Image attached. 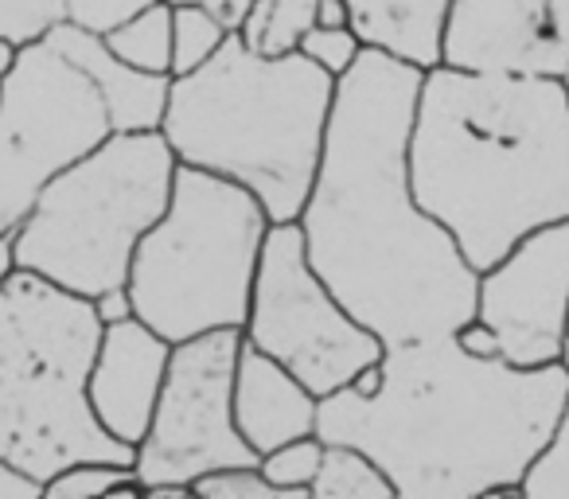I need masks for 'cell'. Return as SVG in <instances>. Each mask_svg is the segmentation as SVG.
I'll return each mask as SVG.
<instances>
[{
	"instance_id": "1",
	"label": "cell",
	"mask_w": 569,
	"mask_h": 499,
	"mask_svg": "<svg viewBox=\"0 0 569 499\" xmlns=\"http://www.w3.org/2000/svg\"><path fill=\"white\" fill-rule=\"evenodd\" d=\"M426 71L367 48L336 82L325 157L301 211L309 262L387 348L457 336L480 270L413 196L410 133Z\"/></svg>"
},
{
	"instance_id": "2",
	"label": "cell",
	"mask_w": 569,
	"mask_h": 499,
	"mask_svg": "<svg viewBox=\"0 0 569 499\" xmlns=\"http://www.w3.org/2000/svg\"><path fill=\"white\" fill-rule=\"evenodd\" d=\"M569 371L472 356L457 336L387 348L375 395L320 398L317 433L371 452L398 499L519 496L522 476L558 426Z\"/></svg>"
},
{
	"instance_id": "3",
	"label": "cell",
	"mask_w": 569,
	"mask_h": 499,
	"mask_svg": "<svg viewBox=\"0 0 569 499\" xmlns=\"http://www.w3.org/2000/svg\"><path fill=\"white\" fill-rule=\"evenodd\" d=\"M418 203L488 270L519 238L569 219V87L550 74L429 67L410 133Z\"/></svg>"
},
{
	"instance_id": "4",
	"label": "cell",
	"mask_w": 569,
	"mask_h": 499,
	"mask_svg": "<svg viewBox=\"0 0 569 499\" xmlns=\"http://www.w3.org/2000/svg\"><path fill=\"white\" fill-rule=\"evenodd\" d=\"M336 82L305 51L258 56L230 32L199 71L172 79L160 133L180 164L227 176L273 222H297L325 157Z\"/></svg>"
},
{
	"instance_id": "5",
	"label": "cell",
	"mask_w": 569,
	"mask_h": 499,
	"mask_svg": "<svg viewBox=\"0 0 569 499\" xmlns=\"http://www.w3.org/2000/svg\"><path fill=\"white\" fill-rule=\"evenodd\" d=\"M102 332L90 297L20 266L0 281V457L43 483L82 460H137L90 402Z\"/></svg>"
},
{
	"instance_id": "6",
	"label": "cell",
	"mask_w": 569,
	"mask_h": 499,
	"mask_svg": "<svg viewBox=\"0 0 569 499\" xmlns=\"http://www.w3.org/2000/svg\"><path fill=\"white\" fill-rule=\"evenodd\" d=\"M180 157L160 129L110 133L56 176L12 234V258L94 301L129 286L141 238L172 203Z\"/></svg>"
},
{
	"instance_id": "7",
	"label": "cell",
	"mask_w": 569,
	"mask_h": 499,
	"mask_svg": "<svg viewBox=\"0 0 569 499\" xmlns=\"http://www.w3.org/2000/svg\"><path fill=\"white\" fill-rule=\"evenodd\" d=\"M269 227L273 219L250 188L180 164L172 203L129 270L137 317L172 343L246 328Z\"/></svg>"
},
{
	"instance_id": "8",
	"label": "cell",
	"mask_w": 569,
	"mask_h": 499,
	"mask_svg": "<svg viewBox=\"0 0 569 499\" xmlns=\"http://www.w3.org/2000/svg\"><path fill=\"white\" fill-rule=\"evenodd\" d=\"M113 133L102 90L56 43L20 48L0 79V238L74 160Z\"/></svg>"
},
{
	"instance_id": "9",
	"label": "cell",
	"mask_w": 569,
	"mask_h": 499,
	"mask_svg": "<svg viewBox=\"0 0 569 499\" xmlns=\"http://www.w3.org/2000/svg\"><path fill=\"white\" fill-rule=\"evenodd\" d=\"M242 332L320 398L387 356V343L351 317L309 262L301 222L269 227Z\"/></svg>"
},
{
	"instance_id": "10",
	"label": "cell",
	"mask_w": 569,
	"mask_h": 499,
	"mask_svg": "<svg viewBox=\"0 0 569 499\" xmlns=\"http://www.w3.org/2000/svg\"><path fill=\"white\" fill-rule=\"evenodd\" d=\"M242 343V328H219L172 348L157 413L133 460L144 488H191L207 472L261 460L234 421V375Z\"/></svg>"
},
{
	"instance_id": "11",
	"label": "cell",
	"mask_w": 569,
	"mask_h": 499,
	"mask_svg": "<svg viewBox=\"0 0 569 499\" xmlns=\"http://www.w3.org/2000/svg\"><path fill=\"white\" fill-rule=\"evenodd\" d=\"M476 320L496 332L499 359L515 367L561 363L569 325V219L546 222L480 270Z\"/></svg>"
},
{
	"instance_id": "12",
	"label": "cell",
	"mask_w": 569,
	"mask_h": 499,
	"mask_svg": "<svg viewBox=\"0 0 569 499\" xmlns=\"http://www.w3.org/2000/svg\"><path fill=\"white\" fill-rule=\"evenodd\" d=\"M441 63L476 74L566 79L569 43L553 24V0H452Z\"/></svg>"
},
{
	"instance_id": "13",
	"label": "cell",
	"mask_w": 569,
	"mask_h": 499,
	"mask_svg": "<svg viewBox=\"0 0 569 499\" xmlns=\"http://www.w3.org/2000/svg\"><path fill=\"white\" fill-rule=\"evenodd\" d=\"M172 340L152 332L141 317L106 325L90 367V402L106 429L118 441L141 445L157 413L160 390L172 363Z\"/></svg>"
},
{
	"instance_id": "14",
	"label": "cell",
	"mask_w": 569,
	"mask_h": 499,
	"mask_svg": "<svg viewBox=\"0 0 569 499\" xmlns=\"http://www.w3.org/2000/svg\"><path fill=\"white\" fill-rule=\"evenodd\" d=\"M317 418L320 395H312L289 367L246 340L234 375V421L250 449L266 457L297 437L317 433Z\"/></svg>"
},
{
	"instance_id": "15",
	"label": "cell",
	"mask_w": 569,
	"mask_h": 499,
	"mask_svg": "<svg viewBox=\"0 0 569 499\" xmlns=\"http://www.w3.org/2000/svg\"><path fill=\"white\" fill-rule=\"evenodd\" d=\"M48 43H56L79 71L94 79L102 90L106 110H110L113 133H144V129H160L168 113V94H172V74H152L141 67L126 63L110 51V43L98 32L63 20L51 28Z\"/></svg>"
},
{
	"instance_id": "16",
	"label": "cell",
	"mask_w": 569,
	"mask_h": 499,
	"mask_svg": "<svg viewBox=\"0 0 569 499\" xmlns=\"http://www.w3.org/2000/svg\"><path fill=\"white\" fill-rule=\"evenodd\" d=\"M449 4L452 0H348L351 28L367 48L387 51L421 71L441 67Z\"/></svg>"
},
{
	"instance_id": "17",
	"label": "cell",
	"mask_w": 569,
	"mask_h": 499,
	"mask_svg": "<svg viewBox=\"0 0 569 499\" xmlns=\"http://www.w3.org/2000/svg\"><path fill=\"white\" fill-rule=\"evenodd\" d=\"M317 4L320 0H253L238 24V36L258 56H293L317 28Z\"/></svg>"
},
{
	"instance_id": "18",
	"label": "cell",
	"mask_w": 569,
	"mask_h": 499,
	"mask_svg": "<svg viewBox=\"0 0 569 499\" xmlns=\"http://www.w3.org/2000/svg\"><path fill=\"white\" fill-rule=\"evenodd\" d=\"M312 499H398V491L371 452L356 449V445L325 441V460L312 480Z\"/></svg>"
},
{
	"instance_id": "19",
	"label": "cell",
	"mask_w": 569,
	"mask_h": 499,
	"mask_svg": "<svg viewBox=\"0 0 569 499\" xmlns=\"http://www.w3.org/2000/svg\"><path fill=\"white\" fill-rule=\"evenodd\" d=\"M172 0H157L144 12H137L133 20L106 32L102 40L110 43L113 56L141 67V71L172 74Z\"/></svg>"
},
{
	"instance_id": "20",
	"label": "cell",
	"mask_w": 569,
	"mask_h": 499,
	"mask_svg": "<svg viewBox=\"0 0 569 499\" xmlns=\"http://www.w3.org/2000/svg\"><path fill=\"white\" fill-rule=\"evenodd\" d=\"M230 28L207 4H176L172 9V79L191 74L227 43Z\"/></svg>"
},
{
	"instance_id": "21",
	"label": "cell",
	"mask_w": 569,
	"mask_h": 499,
	"mask_svg": "<svg viewBox=\"0 0 569 499\" xmlns=\"http://www.w3.org/2000/svg\"><path fill=\"white\" fill-rule=\"evenodd\" d=\"M320 460H325V441L320 433L297 437V441L281 445V449L266 452L258 460V468L284 491L289 499H312V480L320 472Z\"/></svg>"
},
{
	"instance_id": "22",
	"label": "cell",
	"mask_w": 569,
	"mask_h": 499,
	"mask_svg": "<svg viewBox=\"0 0 569 499\" xmlns=\"http://www.w3.org/2000/svg\"><path fill=\"white\" fill-rule=\"evenodd\" d=\"M522 499H569V398L550 441L538 449L522 476Z\"/></svg>"
},
{
	"instance_id": "23",
	"label": "cell",
	"mask_w": 569,
	"mask_h": 499,
	"mask_svg": "<svg viewBox=\"0 0 569 499\" xmlns=\"http://www.w3.org/2000/svg\"><path fill=\"white\" fill-rule=\"evenodd\" d=\"M67 20V0H0V43L12 51L43 43Z\"/></svg>"
},
{
	"instance_id": "24",
	"label": "cell",
	"mask_w": 569,
	"mask_h": 499,
	"mask_svg": "<svg viewBox=\"0 0 569 499\" xmlns=\"http://www.w3.org/2000/svg\"><path fill=\"white\" fill-rule=\"evenodd\" d=\"M126 476H133V465H113V460H82L63 468L48 480L43 499H106Z\"/></svg>"
},
{
	"instance_id": "25",
	"label": "cell",
	"mask_w": 569,
	"mask_h": 499,
	"mask_svg": "<svg viewBox=\"0 0 569 499\" xmlns=\"http://www.w3.org/2000/svg\"><path fill=\"white\" fill-rule=\"evenodd\" d=\"M196 499H289L258 465H234L207 472L191 483Z\"/></svg>"
},
{
	"instance_id": "26",
	"label": "cell",
	"mask_w": 569,
	"mask_h": 499,
	"mask_svg": "<svg viewBox=\"0 0 569 499\" xmlns=\"http://www.w3.org/2000/svg\"><path fill=\"white\" fill-rule=\"evenodd\" d=\"M301 51L312 59V63H320L328 74H336V79H343V74L351 71V67L359 63V56L367 51V43L359 40L356 28H325L317 24L309 36L301 40Z\"/></svg>"
},
{
	"instance_id": "27",
	"label": "cell",
	"mask_w": 569,
	"mask_h": 499,
	"mask_svg": "<svg viewBox=\"0 0 569 499\" xmlns=\"http://www.w3.org/2000/svg\"><path fill=\"white\" fill-rule=\"evenodd\" d=\"M43 491H48V483L0 457V499H43Z\"/></svg>"
},
{
	"instance_id": "28",
	"label": "cell",
	"mask_w": 569,
	"mask_h": 499,
	"mask_svg": "<svg viewBox=\"0 0 569 499\" xmlns=\"http://www.w3.org/2000/svg\"><path fill=\"white\" fill-rule=\"evenodd\" d=\"M94 312L102 325H118V320H129L137 317V305H133V293L129 286H118V289H106V293L94 297Z\"/></svg>"
},
{
	"instance_id": "29",
	"label": "cell",
	"mask_w": 569,
	"mask_h": 499,
	"mask_svg": "<svg viewBox=\"0 0 569 499\" xmlns=\"http://www.w3.org/2000/svg\"><path fill=\"white\" fill-rule=\"evenodd\" d=\"M172 4H188V0H172ZM196 4H207V9H211L214 17L230 28V32H238V24H242L246 9H250L253 0H196Z\"/></svg>"
},
{
	"instance_id": "30",
	"label": "cell",
	"mask_w": 569,
	"mask_h": 499,
	"mask_svg": "<svg viewBox=\"0 0 569 499\" xmlns=\"http://www.w3.org/2000/svg\"><path fill=\"white\" fill-rule=\"evenodd\" d=\"M317 24H325V28H348L351 24L348 0H320V4H317Z\"/></svg>"
},
{
	"instance_id": "31",
	"label": "cell",
	"mask_w": 569,
	"mask_h": 499,
	"mask_svg": "<svg viewBox=\"0 0 569 499\" xmlns=\"http://www.w3.org/2000/svg\"><path fill=\"white\" fill-rule=\"evenodd\" d=\"M553 24H558V36L569 43V0H553Z\"/></svg>"
},
{
	"instance_id": "32",
	"label": "cell",
	"mask_w": 569,
	"mask_h": 499,
	"mask_svg": "<svg viewBox=\"0 0 569 499\" xmlns=\"http://www.w3.org/2000/svg\"><path fill=\"white\" fill-rule=\"evenodd\" d=\"M17 270V258H12V238H0V281Z\"/></svg>"
},
{
	"instance_id": "33",
	"label": "cell",
	"mask_w": 569,
	"mask_h": 499,
	"mask_svg": "<svg viewBox=\"0 0 569 499\" xmlns=\"http://www.w3.org/2000/svg\"><path fill=\"white\" fill-rule=\"evenodd\" d=\"M12 59H17V51H12L9 43H0V79H4V71L12 67Z\"/></svg>"
},
{
	"instance_id": "34",
	"label": "cell",
	"mask_w": 569,
	"mask_h": 499,
	"mask_svg": "<svg viewBox=\"0 0 569 499\" xmlns=\"http://www.w3.org/2000/svg\"><path fill=\"white\" fill-rule=\"evenodd\" d=\"M561 367L569 371V325H566V343H561Z\"/></svg>"
},
{
	"instance_id": "35",
	"label": "cell",
	"mask_w": 569,
	"mask_h": 499,
	"mask_svg": "<svg viewBox=\"0 0 569 499\" xmlns=\"http://www.w3.org/2000/svg\"><path fill=\"white\" fill-rule=\"evenodd\" d=\"M566 87H569V71H566Z\"/></svg>"
}]
</instances>
